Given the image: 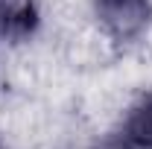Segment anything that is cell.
<instances>
[{
    "label": "cell",
    "mask_w": 152,
    "mask_h": 149,
    "mask_svg": "<svg viewBox=\"0 0 152 149\" xmlns=\"http://www.w3.org/2000/svg\"><path fill=\"white\" fill-rule=\"evenodd\" d=\"M96 18L105 26V32L117 41L137 38L149 23V0H94Z\"/></svg>",
    "instance_id": "1"
},
{
    "label": "cell",
    "mask_w": 152,
    "mask_h": 149,
    "mask_svg": "<svg viewBox=\"0 0 152 149\" xmlns=\"http://www.w3.org/2000/svg\"><path fill=\"white\" fill-rule=\"evenodd\" d=\"M38 23L35 0H0V35L26 38Z\"/></svg>",
    "instance_id": "2"
},
{
    "label": "cell",
    "mask_w": 152,
    "mask_h": 149,
    "mask_svg": "<svg viewBox=\"0 0 152 149\" xmlns=\"http://www.w3.org/2000/svg\"><path fill=\"white\" fill-rule=\"evenodd\" d=\"M126 143L134 149H152V91L140 96L126 117Z\"/></svg>",
    "instance_id": "3"
},
{
    "label": "cell",
    "mask_w": 152,
    "mask_h": 149,
    "mask_svg": "<svg viewBox=\"0 0 152 149\" xmlns=\"http://www.w3.org/2000/svg\"><path fill=\"white\" fill-rule=\"evenodd\" d=\"M105 149H117V146H105Z\"/></svg>",
    "instance_id": "4"
},
{
    "label": "cell",
    "mask_w": 152,
    "mask_h": 149,
    "mask_svg": "<svg viewBox=\"0 0 152 149\" xmlns=\"http://www.w3.org/2000/svg\"><path fill=\"white\" fill-rule=\"evenodd\" d=\"M0 149H6V146H3V143H0Z\"/></svg>",
    "instance_id": "5"
}]
</instances>
